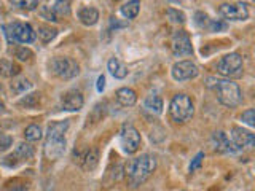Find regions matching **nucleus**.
<instances>
[{
	"mask_svg": "<svg viewBox=\"0 0 255 191\" xmlns=\"http://www.w3.org/2000/svg\"><path fill=\"white\" fill-rule=\"evenodd\" d=\"M156 169V159L151 155H140L139 158L131 159L125 167L128 185L131 188H137L143 185Z\"/></svg>",
	"mask_w": 255,
	"mask_h": 191,
	"instance_id": "obj_1",
	"label": "nucleus"
},
{
	"mask_svg": "<svg viewBox=\"0 0 255 191\" xmlns=\"http://www.w3.org/2000/svg\"><path fill=\"white\" fill-rule=\"evenodd\" d=\"M207 88L217 96V100L225 107H238L243 100V94L239 86L228 78H207Z\"/></svg>",
	"mask_w": 255,
	"mask_h": 191,
	"instance_id": "obj_2",
	"label": "nucleus"
},
{
	"mask_svg": "<svg viewBox=\"0 0 255 191\" xmlns=\"http://www.w3.org/2000/svg\"><path fill=\"white\" fill-rule=\"evenodd\" d=\"M69 129V121H58L53 123L50 127H48L46 132V140L43 145V153L48 159H59L64 153H66V137L64 134Z\"/></svg>",
	"mask_w": 255,
	"mask_h": 191,
	"instance_id": "obj_3",
	"label": "nucleus"
},
{
	"mask_svg": "<svg viewBox=\"0 0 255 191\" xmlns=\"http://www.w3.org/2000/svg\"><path fill=\"white\" fill-rule=\"evenodd\" d=\"M195 113L193 102L187 94H175L169 103V116L174 123H187Z\"/></svg>",
	"mask_w": 255,
	"mask_h": 191,
	"instance_id": "obj_4",
	"label": "nucleus"
},
{
	"mask_svg": "<svg viewBox=\"0 0 255 191\" xmlns=\"http://www.w3.org/2000/svg\"><path fill=\"white\" fill-rule=\"evenodd\" d=\"M217 72L220 75L227 77V78H239L243 77V70H244V66H243V58L241 54L238 53H230L227 56H223V58L217 62Z\"/></svg>",
	"mask_w": 255,
	"mask_h": 191,
	"instance_id": "obj_5",
	"label": "nucleus"
},
{
	"mask_svg": "<svg viewBox=\"0 0 255 191\" xmlns=\"http://www.w3.org/2000/svg\"><path fill=\"white\" fill-rule=\"evenodd\" d=\"M50 69L53 74L61 80H70V78L77 77L80 72L78 64L74 59L64 58V56H58V58L51 59Z\"/></svg>",
	"mask_w": 255,
	"mask_h": 191,
	"instance_id": "obj_6",
	"label": "nucleus"
},
{
	"mask_svg": "<svg viewBox=\"0 0 255 191\" xmlns=\"http://www.w3.org/2000/svg\"><path fill=\"white\" fill-rule=\"evenodd\" d=\"M140 134L131 124H123L122 131H120V145H122L123 151L128 155H132L139 150L140 147Z\"/></svg>",
	"mask_w": 255,
	"mask_h": 191,
	"instance_id": "obj_7",
	"label": "nucleus"
},
{
	"mask_svg": "<svg viewBox=\"0 0 255 191\" xmlns=\"http://www.w3.org/2000/svg\"><path fill=\"white\" fill-rule=\"evenodd\" d=\"M230 139L233 142L238 153L239 151H247V150L255 148V134L244 129V127H239V126L231 127Z\"/></svg>",
	"mask_w": 255,
	"mask_h": 191,
	"instance_id": "obj_8",
	"label": "nucleus"
},
{
	"mask_svg": "<svg viewBox=\"0 0 255 191\" xmlns=\"http://www.w3.org/2000/svg\"><path fill=\"white\" fill-rule=\"evenodd\" d=\"M6 35L13 42L19 43H32L35 40V32L26 22H13L6 27Z\"/></svg>",
	"mask_w": 255,
	"mask_h": 191,
	"instance_id": "obj_9",
	"label": "nucleus"
},
{
	"mask_svg": "<svg viewBox=\"0 0 255 191\" xmlns=\"http://www.w3.org/2000/svg\"><path fill=\"white\" fill-rule=\"evenodd\" d=\"M171 75L175 82H187V80H193L199 75V69L191 61H179L172 66Z\"/></svg>",
	"mask_w": 255,
	"mask_h": 191,
	"instance_id": "obj_10",
	"label": "nucleus"
},
{
	"mask_svg": "<svg viewBox=\"0 0 255 191\" xmlns=\"http://www.w3.org/2000/svg\"><path fill=\"white\" fill-rule=\"evenodd\" d=\"M219 13L222 18L230 19V21H246L249 18V10L247 5L243 2L238 3H223L219 8Z\"/></svg>",
	"mask_w": 255,
	"mask_h": 191,
	"instance_id": "obj_11",
	"label": "nucleus"
},
{
	"mask_svg": "<svg viewBox=\"0 0 255 191\" xmlns=\"http://www.w3.org/2000/svg\"><path fill=\"white\" fill-rule=\"evenodd\" d=\"M172 53L174 56H190L193 54V46H191V40L185 30H177L172 35Z\"/></svg>",
	"mask_w": 255,
	"mask_h": 191,
	"instance_id": "obj_12",
	"label": "nucleus"
},
{
	"mask_svg": "<svg viewBox=\"0 0 255 191\" xmlns=\"http://www.w3.org/2000/svg\"><path fill=\"white\" fill-rule=\"evenodd\" d=\"M34 158V148H32L29 143H19L18 147H16V150L13 151V153L10 156H6L5 159V164L8 166H16L19 163H24V161H29V159Z\"/></svg>",
	"mask_w": 255,
	"mask_h": 191,
	"instance_id": "obj_13",
	"label": "nucleus"
},
{
	"mask_svg": "<svg viewBox=\"0 0 255 191\" xmlns=\"http://www.w3.org/2000/svg\"><path fill=\"white\" fill-rule=\"evenodd\" d=\"M212 147L215 151H219V153H238L233 142H231V139L228 137V135L225 132H214L212 134Z\"/></svg>",
	"mask_w": 255,
	"mask_h": 191,
	"instance_id": "obj_14",
	"label": "nucleus"
},
{
	"mask_svg": "<svg viewBox=\"0 0 255 191\" xmlns=\"http://www.w3.org/2000/svg\"><path fill=\"white\" fill-rule=\"evenodd\" d=\"M83 94L77 91V90H72V91H67L66 94L62 96L61 99V105L64 110L67 111H78L80 108L83 107Z\"/></svg>",
	"mask_w": 255,
	"mask_h": 191,
	"instance_id": "obj_15",
	"label": "nucleus"
},
{
	"mask_svg": "<svg viewBox=\"0 0 255 191\" xmlns=\"http://www.w3.org/2000/svg\"><path fill=\"white\" fill-rule=\"evenodd\" d=\"M78 19L85 26H94L99 21V11L94 6H83L78 10Z\"/></svg>",
	"mask_w": 255,
	"mask_h": 191,
	"instance_id": "obj_16",
	"label": "nucleus"
},
{
	"mask_svg": "<svg viewBox=\"0 0 255 191\" xmlns=\"http://www.w3.org/2000/svg\"><path fill=\"white\" fill-rule=\"evenodd\" d=\"M117 100L122 107H132L137 100V96L131 88H120L117 91Z\"/></svg>",
	"mask_w": 255,
	"mask_h": 191,
	"instance_id": "obj_17",
	"label": "nucleus"
},
{
	"mask_svg": "<svg viewBox=\"0 0 255 191\" xmlns=\"http://www.w3.org/2000/svg\"><path fill=\"white\" fill-rule=\"evenodd\" d=\"M107 67H109V72H110V74L114 75L115 78H118V80H123V78L128 75V69H126V66H125V64L120 62L117 58H112V59L107 62Z\"/></svg>",
	"mask_w": 255,
	"mask_h": 191,
	"instance_id": "obj_18",
	"label": "nucleus"
},
{
	"mask_svg": "<svg viewBox=\"0 0 255 191\" xmlns=\"http://www.w3.org/2000/svg\"><path fill=\"white\" fill-rule=\"evenodd\" d=\"M143 107H145L148 111H151V113L159 115L163 111V100L159 96H148L145 102H143Z\"/></svg>",
	"mask_w": 255,
	"mask_h": 191,
	"instance_id": "obj_19",
	"label": "nucleus"
},
{
	"mask_svg": "<svg viewBox=\"0 0 255 191\" xmlns=\"http://www.w3.org/2000/svg\"><path fill=\"white\" fill-rule=\"evenodd\" d=\"M139 10H140L139 0H129V2L122 6V14L125 16L126 19H134L135 16L139 14Z\"/></svg>",
	"mask_w": 255,
	"mask_h": 191,
	"instance_id": "obj_20",
	"label": "nucleus"
},
{
	"mask_svg": "<svg viewBox=\"0 0 255 191\" xmlns=\"http://www.w3.org/2000/svg\"><path fill=\"white\" fill-rule=\"evenodd\" d=\"M19 70V66H16L11 61L0 59V77H16Z\"/></svg>",
	"mask_w": 255,
	"mask_h": 191,
	"instance_id": "obj_21",
	"label": "nucleus"
},
{
	"mask_svg": "<svg viewBox=\"0 0 255 191\" xmlns=\"http://www.w3.org/2000/svg\"><path fill=\"white\" fill-rule=\"evenodd\" d=\"M82 166L85 167L86 171L96 169V166H98V151H96V150L86 151V155L82 159Z\"/></svg>",
	"mask_w": 255,
	"mask_h": 191,
	"instance_id": "obj_22",
	"label": "nucleus"
},
{
	"mask_svg": "<svg viewBox=\"0 0 255 191\" xmlns=\"http://www.w3.org/2000/svg\"><path fill=\"white\" fill-rule=\"evenodd\" d=\"M56 34H58V30L53 29L51 26H38V37L43 43L51 42V40L56 37Z\"/></svg>",
	"mask_w": 255,
	"mask_h": 191,
	"instance_id": "obj_23",
	"label": "nucleus"
},
{
	"mask_svg": "<svg viewBox=\"0 0 255 191\" xmlns=\"http://www.w3.org/2000/svg\"><path fill=\"white\" fill-rule=\"evenodd\" d=\"M56 16H69L70 14V0H56L53 5Z\"/></svg>",
	"mask_w": 255,
	"mask_h": 191,
	"instance_id": "obj_24",
	"label": "nucleus"
},
{
	"mask_svg": "<svg viewBox=\"0 0 255 191\" xmlns=\"http://www.w3.org/2000/svg\"><path fill=\"white\" fill-rule=\"evenodd\" d=\"M30 82L27 78H18V80H14V82L11 83V91L14 94H22V93H26L27 90H30Z\"/></svg>",
	"mask_w": 255,
	"mask_h": 191,
	"instance_id": "obj_25",
	"label": "nucleus"
},
{
	"mask_svg": "<svg viewBox=\"0 0 255 191\" xmlns=\"http://www.w3.org/2000/svg\"><path fill=\"white\" fill-rule=\"evenodd\" d=\"M24 135H26V140L37 142V140L42 139V129H40V126H37V124H30V126L26 127Z\"/></svg>",
	"mask_w": 255,
	"mask_h": 191,
	"instance_id": "obj_26",
	"label": "nucleus"
},
{
	"mask_svg": "<svg viewBox=\"0 0 255 191\" xmlns=\"http://www.w3.org/2000/svg\"><path fill=\"white\" fill-rule=\"evenodd\" d=\"M38 100H40V94H38V93H34V94H29V96H26L24 99H21V100L18 102V105L26 107V108H32V107H35V105H37Z\"/></svg>",
	"mask_w": 255,
	"mask_h": 191,
	"instance_id": "obj_27",
	"label": "nucleus"
},
{
	"mask_svg": "<svg viewBox=\"0 0 255 191\" xmlns=\"http://www.w3.org/2000/svg\"><path fill=\"white\" fill-rule=\"evenodd\" d=\"M11 3L16 8H21V10H35L38 6V0H11Z\"/></svg>",
	"mask_w": 255,
	"mask_h": 191,
	"instance_id": "obj_28",
	"label": "nucleus"
},
{
	"mask_svg": "<svg viewBox=\"0 0 255 191\" xmlns=\"http://www.w3.org/2000/svg\"><path fill=\"white\" fill-rule=\"evenodd\" d=\"M3 191H27V183L21 180H11L5 185Z\"/></svg>",
	"mask_w": 255,
	"mask_h": 191,
	"instance_id": "obj_29",
	"label": "nucleus"
},
{
	"mask_svg": "<svg viewBox=\"0 0 255 191\" xmlns=\"http://www.w3.org/2000/svg\"><path fill=\"white\" fill-rule=\"evenodd\" d=\"M167 18H169L171 22H177V24H183L185 22V14L179 10H174V8H169V10L166 11Z\"/></svg>",
	"mask_w": 255,
	"mask_h": 191,
	"instance_id": "obj_30",
	"label": "nucleus"
},
{
	"mask_svg": "<svg viewBox=\"0 0 255 191\" xmlns=\"http://www.w3.org/2000/svg\"><path fill=\"white\" fill-rule=\"evenodd\" d=\"M241 121L247 126H251L255 129V108H249V110H246L243 111V115H241Z\"/></svg>",
	"mask_w": 255,
	"mask_h": 191,
	"instance_id": "obj_31",
	"label": "nucleus"
},
{
	"mask_svg": "<svg viewBox=\"0 0 255 191\" xmlns=\"http://www.w3.org/2000/svg\"><path fill=\"white\" fill-rule=\"evenodd\" d=\"M14 58L16 59H19V61H29L32 58V51L29 50V48H16L14 50Z\"/></svg>",
	"mask_w": 255,
	"mask_h": 191,
	"instance_id": "obj_32",
	"label": "nucleus"
},
{
	"mask_svg": "<svg viewBox=\"0 0 255 191\" xmlns=\"http://www.w3.org/2000/svg\"><path fill=\"white\" fill-rule=\"evenodd\" d=\"M11 143H13V137H11V135L0 132V153H2V151H6L8 148H10Z\"/></svg>",
	"mask_w": 255,
	"mask_h": 191,
	"instance_id": "obj_33",
	"label": "nucleus"
},
{
	"mask_svg": "<svg viewBox=\"0 0 255 191\" xmlns=\"http://www.w3.org/2000/svg\"><path fill=\"white\" fill-rule=\"evenodd\" d=\"M40 14L43 16L46 21H53V22H58V16H56L53 6H43L42 10H40Z\"/></svg>",
	"mask_w": 255,
	"mask_h": 191,
	"instance_id": "obj_34",
	"label": "nucleus"
},
{
	"mask_svg": "<svg viewBox=\"0 0 255 191\" xmlns=\"http://www.w3.org/2000/svg\"><path fill=\"white\" fill-rule=\"evenodd\" d=\"M227 26L223 22L217 21V19H209V22H207V27L206 29H209L211 32H219V30H223Z\"/></svg>",
	"mask_w": 255,
	"mask_h": 191,
	"instance_id": "obj_35",
	"label": "nucleus"
},
{
	"mask_svg": "<svg viewBox=\"0 0 255 191\" xmlns=\"http://www.w3.org/2000/svg\"><path fill=\"white\" fill-rule=\"evenodd\" d=\"M203 158H204V153H198L196 156H195V159H193V163L190 164V172H195L196 169H199L201 167V164H203Z\"/></svg>",
	"mask_w": 255,
	"mask_h": 191,
	"instance_id": "obj_36",
	"label": "nucleus"
},
{
	"mask_svg": "<svg viewBox=\"0 0 255 191\" xmlns=\"http://www.w3.org/2000/svg\"><path fill=\"white\" fill-rule=\"evenodd\" d=\"M96 88H98V91L102 93L104 91V88H106V78H104V75H101L98 78V83H96Z\"/></svg>",
	"mask_w": 255,
	"mask_h": 191,
	"instance_id": "obj_37",
	"label": "nucleus"
},
{
	"mask_svg": "<svg viewBox=\"0 0 255 191\" xmlns=\"http://www.w3.org/2000/svg\"><path fill=\"white\" fill-rule=\"evenodd\" d=\"M126 22H120L117 18H110V27H125Z\"/></svg>",
	"mask_w": 255,
	"mask_h": 191,
	"instance_id": "obj_38",
	"label": "nucleus"
},
{
	"mask_svg": "<svg viewBox=\"0 0 255 191\" xmlns=\"http://www.w3.org/2000/svg\"><path fill=\"white\" fill-rule=\"evenodd\" d=\"M3 111H5V103L0 100V113H3Z\"/></svg>",
	"mask_w": 255,
	"mask_h": 191,
	"instance_id": "obj_39",
	"label": "nucleus"
},
{
	"mask_svg": "<svg viewBox=\"0 0 255 191\" xmlns=\"http://www.w3.org/2000/svg\"><path fill=\"white\" fill-rule=\"evenodd\" d=\"M169 2H172V3H179V2H182V0H169Z\"/></svg>",
	"mask_w": 255,
	"mask_h": 191,
	"instance_id": "obj_40",
	"label": "nucleus"
},
{
	"mask_svg": "<svg viewBox=\"0 0 255 191\" xmlns=\"http://www.w3.org/2000/svg\"><path fill=\"white\" fill-rule=\"evenodd\" d=\"M252 2H255V0H252Z\"/></svg>",
	"mask_w": 255,
	"mask_h": 191,
	"instance_id": "obj_41",
	"label": "nucleus"
}]
</instances>
